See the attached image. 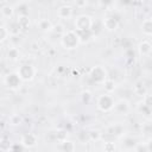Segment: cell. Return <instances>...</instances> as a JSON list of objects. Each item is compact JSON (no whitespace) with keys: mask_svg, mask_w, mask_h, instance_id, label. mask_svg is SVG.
<instances>
[{"mask_svg":"<svg viewBox=\"0 0 152 152\" xmlns=\"http://www.w3.org/2000/svg\"><path fill=\"white\" fill-rule=\"evenodd\" d=\"M57 17L59 19H70L72 17V7L69 5H63L57 10Z\"/></svg>","mask_w":152,"mask_h":152,"instance_id":"10","label":"cell"},{"mask_svg":"<svg viewBox=\"0 0 152 152\" xmlns=\"http://www.w3.org/2000/svg\"><path fill=\"white\" fill-rule=\"evenodd\" d=\"M74 2H75V5H76V7H78V8H83V7L87 6L88 0H74Z\"/></svg>","mask_w":152,"mask_h":152,"instance_id":"30","label":"cell"},{"mask_svg":"<svg viewBox=\"0 0 152 152\" xmlns=\"http://www.w3.org/2000/svg\"><path fill=\"white\" fill-rule=\"evenodd\" d=\"M74 26H75V31H77V32L91 30L93 19H91V17H89V15H87V14H81V15H78V17L75 19Z\"/></svg>","mask_w":152,"mask_h":152,"instance_id":"5","label":"cell"},{"mask_svg":"<svg viewBox=\"0 0 152 152\" xmlns=\"http://www.w3.org/2000/svg\"><path fill=\"white\" fill-rule=\"evenodd\" d=\"M114 97L109 94V93H104L102 95H100L96 100V107L99 110L103 112V113H108L113 109V106H114Z\"/></svg>","mask_w":152,"mask_h":152,"instance_id":"3","label":"cell"},{"mask_svg":"<svg viewBox=\"0 0 152 152\" xmlns=\"http://www.w3.org/2000/svg\"><path fill=\"white\" fill-rule=\"evenodd\" d=\"M140 28H141L142 34H145L146 37H150L152 34V19L151 18L144 19L140 25Z\"/></svg>","mask_w":152,"mask_h":152,"instance_id":"12","label":"cell"},{"mask_svg":"<svg viewBox=\"0 0 152 152\" xmlns=\"http://www.w3.org/2000/svg\"><path fill=\"white\" fill-rule=\"evenodd\" d=\"M89 77L93 82L97 84H102L107 78H108V72L107 69L102 65H95L90 69L89 71Z\"/></svg>","mask_w":152,"mask_h":152,"instance_id":"4","label":"cell"},{"mask_svg":"<svg viewBox=\"0 0 152 152\" xmlns=\"http://www.w3.org/2000/svg\"><path fill=\"white\" fill-rule=\"evenodd\" d=\"M26 148H31L34 147L38 142V137L34 133H26L21 137V141H20Z\"/></svg>","mask_w":152,"mask_h":152,"instance_id":"8","label":"cell"},{"mask_svg":"<svg viewBox=\"0 0 152 152\" xmlns=\"http://www.w3.org/2000/svg\"><path fill=\"white\" fill-rule=\"evenodd\" d=\"M116 147H115V144L114 142H112V141H107V142H104V145H103V150L104 151H108V152H112V151H114Z\"/></svg>","mask_w":152,"mask_h":152,"instance_id":"28","label":"cell"},{"mask_svg":"<svg viewBox=\"0 0 152 152\" xmlns=\"http://www.w3.org/2000/svg\"><path fill=\"white\" fill-rule=\"evenodd\" d=\"M133 90H134V93H135L137 95H139V96H144V95L146 94V89H145L144 83H142L141 81H138V82L134 84Z\"/></svg>","mask_w":152,"mask_h":152,"instance_id":"19","label":"cell"},{"mask_svg":"<svg viewBox=\"0 0 152 152\" xmlns=\"http://www.w3.org/2000/svg\"><path fill=\"white\" fill-rule=\"evenodd\" d=\"M17 74L23 80V82H31V81H33V78L37 75V69L30 63H24V64L19 65Z\"/></svg>","mask_w":152,"mask_h":152,"instance_id":"2","label":"cell"},{"mask_svg":"<svg viewBox=\"0 0 152 152\" xmlns=\"http://www.w3.org/2000/svg\"><path fill=\"white\" fill-rule=\"evenodd\" d=\"M132 150H134V151H142V152H148V151H150V147L147 146V142H137Z\"/></svg>","mask_w":152,"mask_h":152,"instance_id":"25","label":"cell"},{"mask_svg":"<svg viewBox=\"0 0 152 152\" xmlns=\"http://www.w3.org/2000/svg\"><path fill=\"white\" fill-rule=\"evenodd\" d=\"M61 148L63 151H75L76 150V145H75V142H72L70 140H63L61 142Z\"/></svg>","mask_w":152,"mask_h":152,"instance_id":"21","label":"cell"},{"mask_svg":"<svg viewBox=\"0 0 152 152\" xmlns=\"http://www.w3.org/2000/svg\"><path fill=\"white\" fill-rule=\"evenodd\" d=\"M145 104H147L148 107H151L152 106V99H151V95L148 94V93H146L144 96H142V100H141Z\"/></svg>","mask_w":152,"mask_h":152,"instance_id":"29","label":"cell"},{"mask_svg":"<svg viewBox=\"0 0 152 152\" xmlns=\"http://www.w3.org/2000/svg\"><path fill=\"white\" fill-rule=\"evenodd\" d=\"M151 50H152V45L148 40H142L139 43L138 45V53L141 56V57H147L150 56L151 53Z\"/></svg>","mask_w":152,"mask_h":152,"instance_id":"11","label":"cell"},{"mask_svg":"<svg viewBox=\"0 0 152 152\" xmlns=\"http://www.w3.org/2000/svg\"><path fill=\"white\" fill-rule=\"evenodd\" d=\"M102 86H103V88H104V91H106V93H109V94H112V93L115 90V88H116L115 82H114L113 80H110V78H107V80L102 83Z\"/></svg>","mask_w":152,"mask_h":152,"instance_id":"17","label":"cell"},{"mask_svg":"<svg viewBox=\"0 0 152 152\" xmlns=\"http://www.w3.org/2000/svg\"><path fill=\"white\" fill-rule=\"evenodd\" d=\"M137 110H138L141 115H144L146 119H150V118H151V107H148L147 104H145L142 101H140V102L138 103Z\"/></svg>","mask_w":152,"mask_h":152,"instance_id":"15","label":"cell"},{"mask_svg":"<svg viewBox=\"0 0 152 152\" xmlns=\"http://www.w3.org/2000/svg\"><path fill=\"white\" fill-rule=\"evenodd\" d=\"M17 21H18V24L20 25L21 28H26V27H28V25H30V18H28V15H26V14L18 15Z\"/></svg>","mask_w":152,"mask_h":152,"instance_id":"18","label":"cell"},{"mask_svg":"<svg viewBox=\"0 0 152 152\" xmlns=\"http://www.w3.org/2000/svg\"><path fill=\"white\" fill-rule=\"evenodd\" d=\"M7 27V30H8V32H10V34L11 36H18L20 32H21V27H20V25L18 24V21L17 20H12V21H10L8 23V26H6Z\"/></svg>","mask_w":152,"mask_h":152,"instance_id":"14","label":"cell"},{"mask_svg":"<svg viewBox=\"0 0 152 152\" xmlns=\"http://www.w3.org/2000/svg\"><path fill=\"white\" fill-rule=\"evenodd\" d=\"M114 2V0H99V4L101 6H104V7H108V6H112Z\"/></svg>","mask_w":152,"mask_h":152,"instance_id":"31","label":"cell"},{"mask_svg":"<svg viewBox=\"0 0 152 152\" xmlns=\"http://www.w3.org/2000/svg\"><path fill=\"white\" fill-rule=\"evenodd\" d=\"M4 83H5V86L8 89L15 91V90L20 89V87L23 86V80L19 77V75L17 74V71H14V72H10V74H7L5 76Z\"/></svg>","mask_w":152,"mask_h":152,"instance_id":"6","label":"cell"},{"mask_svg":"<svg viewBox=\"0 0 152 152\" xmlns=\"http://www.w3.org/2000/svg\"><path fill=\"white\" fill-rule=\"evenodd\" d=\"M37 26L42 32H51L53 30V25L49 19H40Z\"/></svg>","mask_w":152,"mask_h":152,"instance_id":"13","label":"cell"},{"mask_svg":"<svg viewBox=\"0 0 152 152\" xmlns=\"http://www.w3.org/2000/svg\"><path fill=\"white\" fill-rule=\"evenodd\" d=\"M26 147L21 144V142H19V145H15V144H13V145H10V148L8 150H25Z\"/></svg>","mask_w":152,"mask_h":152,"instance_id":"32","label":"cell"},{"mask_svg":"<svg viewBox=\"0 0 152 152\" xmlns=\"http://www.w3.org/2000/svg\"><path fill=\"white\" fill-rule=\"evenodd\" d=\"M10 37H11V34H10V32H8L7 27H6V26L0 25V43L5 42V40H6L7 38H10Z\"/></svg>","mask_w":152,"mask_h":152,"instance_id":"24","label":"cell"},{"mask_svg":"<svg viewBox=\"0 0 152 152\" xmlns=\"http://www.w3.org/2000/svg\"><path fill=\"white\" fill-rule=\"evenodd\" d=\"M88 135H89V140L90 141H99L102 138V133L99 129H91V131H89L88 132Z\"/></svg>","mask_w":152,"mask_h":152,"instance_id":"22","label":"cell"},{"mask_svg":"<svg viewBox=\"0 0 152 152\" xmlns=\"http://www.w3.org/2000/svg\"><path fill=\"white\" fill-rule=\"evenodd\" d=\"M19 56H20V53H19V50H18L17 48H10V49L7 50V57H8L10 59L17 61V59L19 58Z\"/></svg>","mask_w":152,"mask_h":152,"instance_id":"23","label":"cell"},{"mask_svg":"<svg viewBox=\"0 0 152 152\" xmlns=\"http://www.w3.org/2000/svg\"><path fill=\"white\" fill-rule=\"evenodd\" d=\"M102 24H103V27L109 31V32H113V31H116L118 27H119V21L116 18L112 17V15H108V17H104L103 20H102Z\"/></svg>","mask_w":152,"mask_h":152,"instance_id":"9","label":"cell"},{"mask_svg":"<svg viewBox=\"0 0 152 152\" xmlns=\"http://www.w3.org/2000/svg\"><path fill=\"white\" fill-rule=\"evenodd\" d=\"M0 11H1V15L4 18H7V19H11L13 17V14H14V8L12 6H10V5L2 6V8Z\"/></svg>","mask_w":152,"mask_h":152,"instance_id":"16","label":"cell"},{"mask_svg":"<svg viewBox=\"0 0 152 152\" xmlns=\"http://www.w3.org/2000/svg\"><path fill=\"white\" fill-rule=\"evenodd\" d=\"M81 97H82V101L87 104V103H89V102H90V100H91V94H90V91L86 90V91H83V93H82Z\"/></svg>","mask_w":152,"mask_h":152,"instance_id":"27","label":"cell"},{"mask_svg":"<svg viewBox=\"0 0 152 152\" xmlns=\"http://www.w3.org/2000/svg\"><path fill=\"white\" fill-rule=\"evenodd\" d=\"M21 121H23V119H21V116L18 115V114H13V115H11V118H10V124L13 125V126L20 125Z\"/></svg>","mask_w":152,"mask_h":152,"instance_id":"26","label":"cell"},{"mask_svg":"<svg viewBox=\"0 0 152 152\" xmlns=\"http://www.w3.org/2000/svg\"><path fill=\"white\" fill-rule=\"evenodd\" d=\"M108 132L110 134H114V135H122L124 134V127L121 125H113V126H109L108 127Z\"/></svg>","mask_w":152,"mask_h":152,"instance_id":"20","label":"cell"},{"mask_svg":"<svg viewBox=\"0 0 152 152\" xmlns=\"http://www.w3.org/2000/svg\"><path fill=\"white\" fill-rule=\"evenodd\" d=\"M81 44V39L78 36V32L75 30H68L64 31L61 36V45L65 50H74L78 48Z\"/></svg>","mask_w":152,"mask_h":152,"instance_id":"1","label":"cell"},{"mask_svg":"<svg viewBox=\"0 0 152 152\" xmlns=\"http://www.w3.org/2000/svg\"><path fill=\"white\" fill-rule=\"evenodd\" d=\"M118 115H127L131 112V103L126 99H119L114 102L113 109Z\"/></svg>","mask_w":152,"mask_h":152,"instance_id":"7","label":"cell"}]
</instances>
